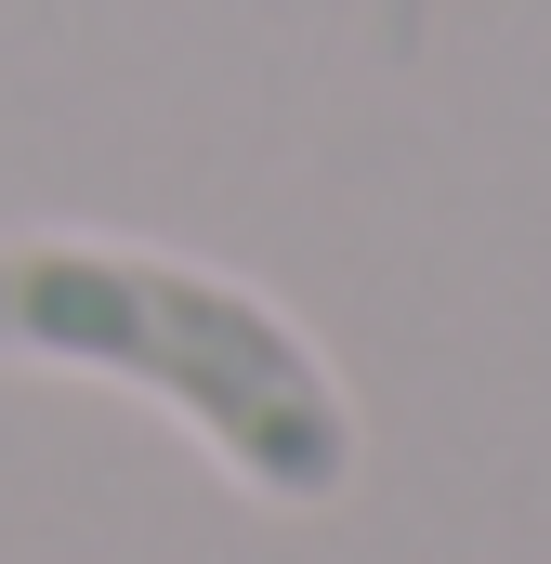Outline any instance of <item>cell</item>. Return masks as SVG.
I'll use <instances>...</instances> for the list:
<instances>
[{"instance_id": "obj_1", "label": "cell", "mask_w": 551, "mask_h": 564, "mask_svg": "<svg viewBox=\"0 0 551 564\" xmlns=\"http://www.w3.org/2000/svg\"><path fill=\"white\" fill-rule=\"evenodd\" d=\"M0 368H79L171 408L276 512H328L368 459L355 394L302 315L144 237H79V224L0 237Z\"/></svg>"}]
</instances>
